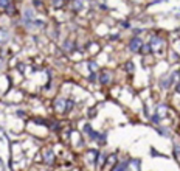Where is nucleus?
<instances>
[{
  "mask_svg": "<svg viewBox=\"0 0 180 171\" xmlns=\"http://www.w3.org/2000/svg\"><path fill=\"white\" fill-rule=\"evenodd\" d=\"M141 39L138 37V36H134L132 39H130V42H129V50L132 51V53H137L138 50H140V47H141Z\"/></svg>",
  "mask_w": 180,
  "mask_h": 171,
  "instance_id": "1",
  "label": "nucleus"
},
{
  "mask_svg": "<svg viewBox=\"0 0 180 171\" xmlns=\"http://www.w3.org/2000/svg\"><path fill=\"white\" fill-rule=\"evenodd\" d=\"M163 44V40H162V37L160 36H157V34H152L151 36V42H149V45H151V48L152 50H155V48H158Z\"/></svg>",
  "mask_w": 180,
  "mask_h": 171,
  "instance_id": "2",
  "label": "nucleus"
},
{
  "mask_svg": "<svg viewBox=\"0 0 180 171\" xmlns=\"http://www.w3.org/2000/svg\"><path fill=\"white\" fill-rule=\"evenodd\" d=\"M44 162L47 163V165L54 163V153L51 151V149H45L44 151Z\"/></svg>",
  "mask_w": 180,
  "mask_h": 171,
  "instance_id": "3",
  "label": "nucleus"
},
{
  "mask_svg": "<svg viewBox=\"0 0 180 171\" xmlns=\"http://www.w3.org/2000/svg\"><path fill=\"white\" fill-rule=\"evenodd\" d=\"M98 157H100V151H96V149H90L89 151V162L93 163L95 167L98 165Z\"/></svg>",
  "mask_w": 180,
  "mask_h": 171,
  "instance_id": "4",
  "label": "nucleus"
},
{
  "mask_svg": "<svg viewBox=\"0 0 180 171\" xmlns=\"http://www.w3.org/2000/svg\"><path fill=\"white\" fill-rule=\"evenodd\" d=\"M110 79H112V75H110V72H102L101 73V76H100V83L101 84H109L110 83Z\"/></svg>",
  "mask_w": 180,
  "mask_h": 171,
  "instance_id": "5",
  "label": "nucleus"
},
{
  "mask_svg": "<svg viewBox=\"0 0 180 171\" xmlns=\"http://www.w3.org/2000/svg\"><path fill=\"white\" fill-rule=\"evenodd\" d=\"M54 107H56V111H64L65 98H56V100H54Z\"/></svg>",
  "mask_w": 180,
  "mask_h": 171,
  "instance_id": "6",
  "label": "nucleus"
},
{
  "mask_svg": "<svg viewBox=\"0 0 180 171\" xmlns=\"http://www.w3.org/2000/svg\"><path fill=\"white\" fill-rule=\"evenodd\" d=\"M64 50H65L67 53H73V51H75V44H73V40H70V39L65 40V42H64Z\"/></svg>",
  "mask_w": 180,
  "mask_h": 171,
  "instance_id": "7",
  "label": "nucleus"
},
{
  "mask_svg": "<svg viewBox=\"0 0 180 171\" xmlns=\"http://www.w3.org/2000/svg\"><path fill=\"white\" fill-rule=\"evenodd\" d=\"M8 40H10V33L3 28H0V44H5Z\"/></svg>",
  "mask_w": 180,
  "mask_h": 171,
  "instance_id": "8",
  "label": "nucleus"
},
{
  "mask_svg": "<svg viewBox=\"0 0 180 171\" xmlns=\"http://www.w3.org/2000/svg\"><path fill=\"white\" fill-rule=\"evenodd\" d=\"M138 51H141L143 54H149L152 51V48H151L149 44H141V47H140V50H138Z\"/></svg>",
  "mask_w": 180,
  "mask_h": 171,
  "instance_id": "9",
  "label": "nucleus"
},
{
  "mask_svg": "<svg viewBox=\"0 0 180 171\" xmlns=\"http://www.w3.org/2000/svg\"><path fill=\"white\" fill-rule=\"evenodd\" d=\"M127 170V162H121V163H118L112 171H126Z\"/></svg>",
  "mask_w": 180,
  "mask_h": 171,
  "instance_id": "10",
  "label": "nucleus"
},
{
  "mask_svg": "<svg viewBox=\"0 0 180 171\" xmlns=\"http://www.w3.org/2000/svg\"><path fill=\"white\" fill-rule=\"evenodd\" d=\"M5 11H6V14H10V16L16 14V8H14V5H11V3H8L5 6Z\"/></svg>",
  "mask_w": 180,
  "mask_h": 171,
  "instance_id": "11",
  "label": "nucleus"
},
{
  "mask_svg": "<svg viewBox=\"0 0 180 171\" xmlns=\"http://www.w3.org/2000/svg\"><path fill=\"white\" fill-rule=\"evenodd\" d=\"M82 8H84V3H82V0H75L73 10H75V11H81Z\"/></svg>",
  "mask_w": 180,
  "mask_h": 171,
  "instance_id": "12",
  "label": "nucleus"
},
{
  "mask_svg": "<svg viewBox=\"0 0 180 171\" xmlns=\"http://www.w3.org/2000/svg\"><path fill=\"white\" fill-rule=\"evenodd\" d=\"M75 106V101L73 100H65V107H64V111H72Z\"/></svg>",
  "mask_w": 180,
  "mask_h": 171,
  "instance_id": "13",
  "label": "nucleus"
},
{
  "mask_svg": "<svg viewBox=\"0 0 180 171\" xmlns=\"http://www.w3.org/2000/svg\"><path fill=\"white\" fill-rule=\"evenodd\" d=\"M151 121L154 123V125H158V123L162 121V117H160V115H158V114L155 112V114H154V115H152V117H151Z\"/></svg>",
  "mask_w": 180,
  "mask_h": 171,
  "instance_id": "14",
  "label": "nucleus"
},
{
  "mask_svg": "<svg viewBox=\"0 0 180 171\" xmlns=\"http://www.w3.org/2000/svg\"><path fill=\"white\" fill-rule=\"evenodd\" d=\"M124 67H126V72H129V73H132L134 72V62H132V61H127V62H126V65H124Z\"/></svg>",
  "mask_w": 180,
  "mask_h": 171,
  "instance_id": "15",
  "label": "nucleus"
},
{
  "mask_svg": "<svg viewBox=\"0 0 180 171\" xmlns=\"http://www.w3.org/2000/svg\"><path fill=\"white\" fill-rule=\"evenodd\" d=\"M96 68H98V64H96L95 61H89V70L90 72H95Z\"/></svg>",
  "mask_w": 180,
  "mask_h": 171,
  "instance_id": "16",
  "label": "nucleus"
},
{
  "mask_svg": "<svg viewBox=\"0 0 180 171\" xmlns=\"http://www.w3.org/2000/svg\"><path fill=\"white\" fill-rule=\"evenodd\" d=\"M53 6L54 8H62L64 6V0H53Z\"/></svg>",
  "mask_w": 180,
  "mask_h": 171,
  "instance_id": "17",
  "label": "nucleus"
},
{
  "mask_svg": "<svg viewBox=\"0 0 180 171\" xmlns=\"http://www.w3.org/2000/svg\"><path fill=\"white\" fill-rule=\"evenodd\" d=\"M157 131H158V132H160V134H162L163 137H169V134H168V131H166V129H165V128H157Z\"/></svg>",
  "mask_w": 180,
  "mask_h": 171,
  "instance_id": "18",
  "label": "nucleus"
},
{
  "mask_svg": "<svg viewBox=\"0 0 180 171\" xmlns=\"http://www.w3.org/2000/svg\"><path fill=\"white\" fill-rule=\"evenodd\" d=\"M115 160H116V156H115V154H112V156L109 157V160H107V163H109V165H112V163H115Z\"/></svg>",
  "mask_w": 180,
  "mask_h": 171,
  "instance_id": "19",
  "label": "nucleus"
},
{
  "mask_svg": "<svg viewBox=\"0 0 180 171\" xmlns=\"http://www.w3.org/2000/svg\"><path fill=\"white\" fill-rule=\"evenodd\" d=\"M95 79H96V73H95V72H90V76H89V81H90V83H93Z\"/></svg>",
  "mask_w": 180,
  "mask_h": 171,
  "instance_id": "20",
  "label": "nucleus"
},
{
  "mask_svg": "<svg viewBox=\"0 0 180 171\" xmlns=\"http://www.w3.org/2000/svg\"><path fill=\"white\" fill-rule=\"evenodd\" d=\"M44 25V22H42V20H34V22H33V26H42Z\"/></svg>",
  "mask_w": 180,
  "mask_h": 171,
  "instance_id": "21",
  "label": "nucleus"
},
{
  "mask_svg": "<svg viewBox=\"0 0 180 171\" xmlns=\"http://www.w3.org/2000/svg\"><path fill=\"white\" fill-rule=\"evenodd\" d=\"M8 3H11L10 0H0V8H5V6L8 5Z\"/></svg>",
  "mask_w": 180,
  "mask_h": 171,
  "instance_id": "22",
  "label": "nucleus"
},
{
  "mask_svg": "<svg viewBox=\"0 0 180 171\" xmlns=\"http://www.w3.org/2000/svg\"><path fill=\"white\" fill-rule=\"evenodd\" d=\"M174 157H176V160L179 159V145H174Z\"/></svg>",
  "mask_w": 180,
  "mask_h": 171,
  "instance_id": "23",
  "label": "nucleus"
},
{
  "mask_svg": "<svg viewBox=\"0 0 180 171\" xmlns=\"http://www.w3.org/2000/svg\"><path fill=\"white\" fill-rule=\"evenodd\" d=\"M95 115H96V109H90V111H89V117H90V118H93Z\"/></svg>",
  "mask_w": 180,
  "mask_h": 171,
  "instance_id": "24",
  "label": "nucleus"
},
{
  "mask_svg": "<svg viewBox=\"0 0 180 171\" xmlns=\"http://www.w3.org/2000/svg\"><path fill=\"white\" fill-rule=\"evenodd\" d=\"M82 129H84V132H90V131H92V128H90V125H89V123H87V125H84V128H82Z\"/></svg>",
  "mask_w": 180,
  "mask_h": 171,
  "instance_id": "25",
  "label": "nucleus"
},
{
  "mask_svg": "<svg viewBox=\"0 0 180 171\" xmlns=\"http://www.w3.org/2000/svg\"><path fill=\"white\" fill-rule=\"evenodd\" d=\"M116 39H120L118 34H112V36H110V40H116Z\"/></svg>",
  "mask_w": 180,
  "mask_h": 171,
  "instance_id": "26",
  "label": "nucleus"
},
{
  "mask_svg": "<svg viewBox=\"0 0 180 171\" xmlns=\"http://www.w3.org/2000/svg\"><path fill=\"white\" fill-rule=\"evenodd\" d=\"M33 3H34V6H39L40 5V0H33Z\"/></svg>",
  "mask_w": 180,
  "mask_h": 171,
  "instance_id": "27",
  "label": "nucleus"
},
{
  "mask_svg": "<svg viewBox=\"0 0 180 171\" xmlns=\"http://www.w3.org/2000/svg\"><path fill=\"white\" fill-rule=\"evenodd\" d=\"M132 33H135V36H137L138 33H141V30H138V28H134V30H132Z\"/></svg>",
  "mask_w": 180,
  "mask_h": 171,
  "instance_id": "28",
  "label": "nucleus"
},
{
  "mask_svg": "<svg viewBox=\"0 0 180 171\" xmlns=\"http://www.w3.org/2000/svg\"><path fill=\"white\" fill-rule=\"evenodd\" d=\"M121 25H123V26H124V28H129V26H130V25H129V23H127V22H121Z\"/></svg>",
  "mask_w": 180,
  "mask_h": 171,
  "instance_id": "29",
  "label": "nucleus"
},
{
  "mask_svg": "<svg viewBox=\"0 0 180 171\" xmlns=\"http://www.w3.org/2000/svg\"><path fill=\"white\" fill-rule=\"evenodd\" d=\"M17 115H20V117H23V115H25V112H23V111H17Z\"/></svg>",
  "mask_w": 180,
  "mask_h": 171,
  "instance_id": "30",
  "label": "nucleus"
},
{
  "mask_svg": "<svg viewBox=\"0 0 180 171\" xmlns=\"http://www.w3.org/2000/svg\"><path fill=\"white\" fill-rule=\"evenodd\" d=\"M23 68H25V65H23V64H19V70H20V72H22Z\"/></svg>",
  "mask_w": 180,
  "mask_h": 171,
  "instance_id": "31",
  "label": "nucleus"
},
{
  "mask_svg": "<svg viewBox=\"0 0 180 171\" xmlns=\"http://www.w3.org/2000/svg\"><path fill=\"white\" fill-rule=\"evenodd\" d=\"M126 171H137V170H126Z\"/></svg>",
  "mask_w": 180,
  "mask_h": 171,
  "instance_id": "32",
  "label": "nucleus"
}]
</instances>
